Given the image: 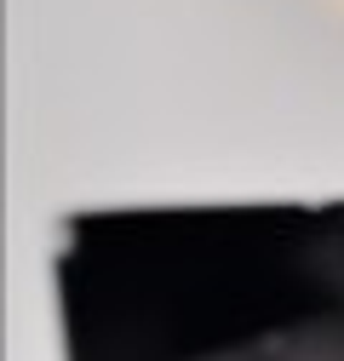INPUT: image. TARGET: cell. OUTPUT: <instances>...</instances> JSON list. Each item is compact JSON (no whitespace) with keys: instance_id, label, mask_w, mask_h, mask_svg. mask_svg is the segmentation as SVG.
<instances>
[]
</instances>
